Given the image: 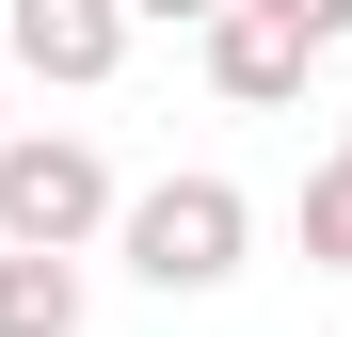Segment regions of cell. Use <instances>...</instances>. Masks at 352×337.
I'll return each mask as SVG.
<instances>
[{
	"label": "cell",
	"instance_id": "3957f363",
	"mask_svg": "<svg viewBox=\"0 0 352 337\" xmlns=\"http://www.w3.org/2000/svg\"><path fill=\"white\" fill-rule=\"evenodd\" d=\"M129 32H144L129 0H16V65H32L48 96H96L112 65H129Z\"/></svg>",
	"mask_w": 352,
	"mask_h": 337
},
{
	"label": "cell",
	"instance_id": "277c9868",
	"mask_svg": "<svg viewBox=\"0 0 352 337\" xmlns=\"http://www.w3.org/2000/svg\"><path fill=\"white\" fill-rule=\"evenodd\" d=\"M305 65H320V48L288 32V17H256V0H224V17H208V81L241 96V112H288V96H305Z\"/></svg>",
	"mask_w": 352,
	"mask_h": 337
},
{
	"label": "cell",
	"instance_id": "5b68a950",
	"mask_svg": "<svg viewBox=\"0 0 352 337\" xmlns=\"http://www.w3.org/2000/svg\"><path fill=\"white\" fill-rule=\"evenodd\" d=\"M0 337H80V257L0 241Z\"/></svg>",
	"mask_w": 352,
	"mask_h": 337
},
{
	"label": "cell",
	"instance_id": "8992f818",
	"mask_svg": "<svg viewBox=\"0 0 352 337\" xmlns=\"http://www.w3.org/2000/svg\"><path fill=\"white\" fill-rule=\"evenodd\" d=\"M305 273H352V161L305 177Z\"/></svg>",
	"mask_w": 352,
	"mask_h": 337
},
{
	"label": "cell",
	"instance_id": "52a82bcc",
	"mask_svg": "<svg viewBox=\"0 0 352 337\" xmlns=\"http://www.w3.org/2000/svg\"><path fill=\"white\" fill-rule=\"evenodd\" d=\"M256 17H288L305 48H352V0H256Z\"/></svg>",
	"mask_w": 352,
	"mask_h": 337
},
{
	"label": "cell",
	"instance_id": "ba28073f",
	"mask_svg": "<svg viewBox=\"0 0 352 337\" xmlns=\"http://www.w3.org/2000/svg\"><path fill=\"white\" fill-rule=\"evenodd\" d=\"M129 17H144V32H208L224 0H129Z\"/></svg>",
	"mask_w": 352,
	"mask_h": 337
},
{
	"label": "cell",
	"instance_id": "6da1fadb",
	"mask_svg": "<svg viewBox=\"0 0 352 337\" xmlns=\"http://www.w3.org/2000/svg\"><path fill=\"white\" fill-rule=\"evenodd\" d=\"M112 241H129V273L160 305H192V289H224V273L256 257V209H241V177H160V193L112 209Z\"/></svg>",
	"mask_w": 352,
	"mask_h": 337
},
{
	"label": "cell",
	"instance_id": "9c48e42d",
	"mask_svg": "<svg viewBox=\"0 0 352 337\" xmlns=\"http://www.w3.org/2000/svg\"><path fill=\"white\" fill-rule=\"evenodd\" d=\"M336 161H352V129H336Z\"/></svg>",
	"mask_w": 352,
	"mask_h": 337
},
{
	"label": "cell",
	"instance_id": "7a4b0ae2",
	"mask_svg": "<svg viewBox=\"0 0 352 337\" xmlns=\"http://www.w3.org/2000/svg\"><path fill=\"white\" fill-rule=\"evenodd\" d=\"M112 209H129V193H112V161H96L80 129H0V241H32V257H80Z\"/></svg>",
	"mask_w": 352,
	"mask_h": 337
}]
</instances>
